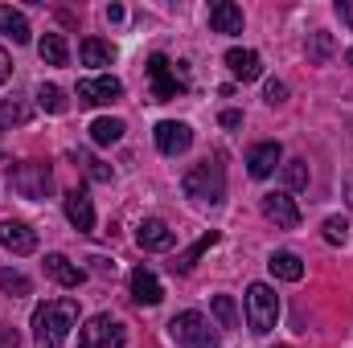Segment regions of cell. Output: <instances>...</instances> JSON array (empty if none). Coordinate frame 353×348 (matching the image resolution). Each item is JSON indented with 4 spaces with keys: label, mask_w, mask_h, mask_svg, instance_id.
Listing matches in <instances>:
<instances>
[{
    "label": "cell",
    "mask_w": 353,
    "mask_h": 348,
    "mask_svg": "<svg viewBox=\"0 0 353 348\" xmlns=\"http://www.w3.org/2000/svg\"><path fill=\"white\" fill-rule=\"evenodd\" d=\"M123 94V83L115 74H99V78H83L79 83V102L83 107H107Z\"/></svg>",
    "instance_id": "ba28073f"
},
{
    "label": "cell",
    "mask_w": 353,
    "mask_h": 348,
    "mask_svg": "<svg viewBox=\"0 0 353 348\" xmlns=\"http://www.w3.org/2000/svg\"><path fill=\"white\" fill-rule=\"evenodd\" d=\"M148 83H152V98H157V102H169V98H176L181 90L189 87L185 70H176L165 54H152V58H148Z\"/></svg>",
    "instance_id": "8992f818"
},
{
    "label": "cell",
    "mask_w": 353,
    "mask_h": 348,
    "mask_svg": "<svg viewBox=\"0 0 353 348\" xmlns=\"http://www.w3.org/2000/svg\"><path fill=\"white\" fill-rule=\"evenodd\" d=\"M29 102L25 98H4L0 102V127H21V123H29Z\"/></svg>",
    "instance_id": "603a6c76"
},
{
    "label": "cell",
    "mask_w": 353,
    "mask_h": 348,
    "mask_svg": "<svg viewBox=\"0 0 353 348\" xmlns=\"http://www.w3.org/2000/svg\"><path fill=\"white\" fill-rule=\"evenodd\" d=\"M79 348H123V324L115 316H90L79 332Z\"/></svg>",
    "instance_id": "52a82bcc"
},
{
    "label": "cell",
    "mask_w": 353,
    "mask_h": 348,
    "mask_svg": "<svg viewBox=\"0 0 353 348\" xmlns=\"http://www.w3.org/2000/svg\"><path fill=\"white\" fill-rule=\"evenodd\" d=\"M279 160H283V148H279L275 140H267V144H255V148L247 152V173L255 176V180H267V176L279 168Z\"/></svg>",
    "instance_id": "7c38bea8"
},
{
    "label": "cell",
    "mask_w": 353,
    "mask_h": 348,
    "mask_svg": "<svg viewBox=\"0 0 353 348\" xmlns=\"http://www.w3.org/2000/svg\"><path fill=\"white\" fill-rule=\"evenodd\" d=\"M214 242H218V230H210V234H205V238H201V242H197L193 250H185V254H181V259L173 262V270H181V274H189V270H193V262L201 259V254H205V250H210Z\"/></svg>",
    "instance_id": "484cf974"
},
{
    "label": "cell",
    "mask_w": 353,
    "mask_h": 348,
    "mask_svg": "<svg viewBox=\"0 0 353 348\" xmlns=\"http://www.w3.org/2000/svg\"><path fill=\"white\" fill-rule=\"evenodd\" d=\"M181 188H185V197H189L193 205L214 209V205L226 201V168H222L218 160H201V164H193V168L185 173Z\"/></svg>",
    "instance_id": "7a4b0ae2"
},
{
    "label": "cell",
    "mask_w": 353,
    "mask_h": 348,
    "mask_svg": "<svg viewBox=\"0 0 353 348\" xmlns=\"http://www.w3.org/2000/svg\"><path fill=\"white\" fill-rule=\"evenodd\" d=\"M132 299L144 303V307H157V303L165 299V287H161V279H157L148 266H136V270H132Z\"/></svg>",
    "instance_id": "4fadbf2b"
},
{
    "label": "cell",
    "mask_w": 353,
    "mask_h": 348,
    "mask_svg": "<svg viewBox=\"0 0 353 348\" xmlns=\"http://www.w3.org/2000/svg\"><path fill=\"white\" fill-rule=\"evenodd\" d=\"M243 303H247V328H251L255 336H267V332L275 328V320H279V295H275L267 283H251Z\"/></svg>",
    "instance_id": "3957f363"
},
{
    "label": "cell",
    "mask_w": 353,
    "mask_h": 348,
    "mask_svg": "<svg viewBox=\"0 0 353 348\" xmlns=\"http://www.w3.org/2000/svg\"><path fill=\"white\" fill-rule=\"evenodd\" d=\"M157 148L165 152V156H181V152H189V144H193V127L189 123H176V119H165V123H157Z\"/></svg>",
    "instance_id": "9c48e42d"
},
{
    "label": "cell",
    "mask_w": 353,
    "mask_h": 348,
    "mask_svg": "<svg viewBox=\"0 0 353 348\" xmlns=\"http://www.w3.org/2000/svg\"><path fill=\"white\" fill-rule=\"evenodd\" d=\"M123 131H128V127H123V119H94V123H90V140H94L99 148L119 144V140H123Z\"/></svg>",
    "instance_id": "44dd1931"
},
{
    "label": "cell",
    "mask_w": 353,
    "mask_h": 348,
    "mask_svg": "<svg viewBox=\"0 0 353 348\" xmlns=\"http://www.w3.org/2000/svg\"><path fill=\"white\" fill-rule=\"evenodd\" d=\"M275 348H288V345H275Z\"/></svg>",
    "instance_id": "f35d334b"
},
{
    "label": "cell",
    "mask_w": 353,
    "mask_h": 348,
    "mask_svg": "<svg viewBox=\"0 0 353 348\" xmlns=\"http://www.w3.org/2000/svg\"><path fill=\"white\" fill-rule=\"evenodd\" d=\"M345 238H350V226H345L341 217H329V221H325V242H333V246H345Z\"/></svg>",
    "instance_id": "4dcf8cb0"
},
{
    "label": "cell",
    "mask_w": 353,
    "mask_h": 348,
    "mask_svg": "<svg viewBox=\"0 0 353 348\" xmlns=\"http://www.w3.org/2000/svg\"><path fill=\"white\" fill-rule=\"evenodd\" d=\"M263 217L275 221V230H296L300 226V209L288 193H267L263 197Z\"/></svg>",
    "instance_id": "30bf717a"
},
{
    "label": "cell",
    "mask_w": 353,
    "mask_h": 348,
    "mask_svg": "<svg viewBox=\"0 0 353 348\" xmlns=\"http://www.w3.org/2000/svg\"><path fill=\"white\" fill-rule=\"evenodd\" d=\"M79 54H83V66H94V70H99V66H111V62H115V50H111L107 41H99V37H87Z\"/></svg>",
    "instance_id": "7402d4cb"
},
{
    "label": "cell",
    "mask_w": 353,
    "mask_h": 348,
    "mask_svg": "<svg viewBox=\"0 0 353 348\" xmlns=\"http://www.w3.org/2000/svg\"><path fill=\"white\" fill-rule=\"evenodd\" d=\"M345 193H350V209H353V173H350V180H345Z\"/></svg>",
    "instance_id": "74e56055"
},
{
    "label": "cell",
    "mask_w": 353,
    "mask_h": 348,
    "mask_svg": "<svg viewBox=\"0 0 353 348\" xmlns=\"http://www.w3.org/2000/svg\"><path fill=\"white\" fill-rule=\"evenodd\" d=\"M214 316H218L222 328H239V307H234L230 295H214Z\"/></svg>",
    "instance_id": "f1b7e54d"
},
{
    "label": "cell",
    "mask_w": 353,
    "mask_h": 348,
    "mask_svg": "<svg viewBox=\"0 0 353 348\" xmlns=\"http://www.w3.org/2000/svg\"><path fill=\"white\" fill-rule=\"evenodd\" d=\"M263 98H267V107H279V102H283V98H288V87H283V83H275V78H271V83H267V87H263Z\"/></svg>",
    "instance_id": "d6a6232c"
},
{
    "label": "cell",
    "mask_w": 353,
    "mask_h": 348,
    "mask_svg": "<svg viewBox=\"0 0 353 348\" xmlns=\"http://www.w3.org/2000/svg\"><path fill=\"white\" fill-rule=\"evenodd\" d=\"M37 107H41V111H50V115H62L70 102H66L62 87H54V83H41V87H37Z\"/></svg>",
    "instance_id": "d4e9b609"
},
{
    "label": "cell",
    "mask_w": 353,
    "mask_h": 348,
    "mask_svg": "<svg viewBox=\"0 0 353 348\" xmlns=\"http://www.w3.org/2000/svg\"><path fill=\"white\" fill-rule=\"evenodd\" d=\"M0 33H8L17 45H25L33 33H29V21H25V12L21 8H12V4H0Z\"/></svg>",
    "instance_id": "ffe728a7"
},
{
    "label": "cell",
    "mask_w": 353,
    "mask_h": 348,
    "mask_svg": "<svg viewBox=\"0 0 353 348\" xmlns=\"http://www.w3.org/2000/svg\"><path fill=\"white\" fill-rule=\"evenodd\" d=\"M90 262H94V270H99V274H107V270L115 274V262H107V259H90Z\"/></svg>",
    "instance_id": "8d00e7d4"
},
{
    "label": "cell",
    "mask_w": 353,
    "mask_h": 348,
    "mask_svg": "<svg viewBox=\"0 0 353 348\" xmlns=\"http://www.w3.org/2000/svg\"><path fill=\"white\" fill-rule=\"evenodd\" d=\"M333 54V41H329V33H316L312 37V62H325Z\"/></svg>",
    "instance_id": "1f68e13d"
},
{
    "label": "cell",
    "mask_w": 353,
    "mask_h": 348,
    "mask_svg": "<svg viewBox=\"0 0 353 348\" xmlns=\"http://www.w3.org/2000/svg\"><path fill=\"white\" fill-rule=\"evenodd\" d=\"M70 160H74V164H83V168H87V176H90V180H99V184H107V180H111V168H107L103 160L87 156V152H70Z\"/></svg>",
    "instance_id": "83f0119b"
},
{
    "label": "cell",
    "mask_w": 353,
    "mask_h": 348,
    "mask_svg": "<svg viewBox=\"0 0 353 348\" xmlns=\"http://www.w3.org/2000/svg\"><path fill=\"white\" fill-rule=\"evenodd\" d=\"M283 184H288L292 193L308 188V164H304V160H288V164H283Z\"/></svg>",
    "instance_id": "f546056e"
},
{
    "label": "cell",
    "mask_w": 353,
    "mask_h": 348,
    "mask_svg": "<svg viewBox=\"0 0 353 348\" xmlns=\"http://www.w3.org/2000/svg\"><path fill=\"white\" fill-rule=\"evenodd\" d=\"M46 274L58 283V287H79L87 279V270L79 262H70L66 254H46Z\"/></svg>",
    "instance_id": "e0dca14e"
},
{
    "label": "cell",
    "mask_w": 353,
    "mask_h": 348,
    "mask_svg": "<svg viewBox=\"0 0 353 348\" xmlns=\"http://www.w3.org/2000/svg\"><path fill=\"white\" fill-rule=\"evenodd\" d=\"M337 17H341L345 25H353V0H337Z\"/></svg>",
    "instance_id": "836d02e7"
},
{
    "label": "cell",
    "mask_w": 353,
    "mask_h": 348,
    "mask_svg": "<svg viewBox=\"0 0 353 348\" xmlns=\"http://www.w3.org/2000/svg\"><path fill=\"white\" fill-rule=\"evenodd\" d=\"M0 246L12 254H33L37 250V234L25 221H0Z\"/></svg>",
    "instance_id": "5bb4252c"
},
{
    "label": "cell",
    "mask_w": 353,
    "mask_h": 348,
    "mask_svg": "<svg viewBox=\"0 0 353 348\" xmlns=\"http://www.w3.org/2000/svg\"><path fill=\"white\" fill-rule=\"evenodd\" d=\"M267 270H271L275 279H283V283H300V279H304V262L296 259L292 250H275V254L267 259Z\"/></svg>",
    "instance_id": "d6986e66"
},
{
    "label": "cell",
    "mask_w": 353,
    "mask_h": 348,
    "mask_svg": "<svg viewBox=\"0 0 353 348\" xmlns=\"http://www.w3.org/2000/svg\"><path fill=\"white\" fill-rule=\"evenodd\" d=\"M226 66H230V74H234L239 83H255V78L263 74V62H259L255 50H230V54H226Z\"/></svg>",
    "instance_id": "ac0fdd59"
},
{
    "label": "cell",
    "mask_w": 353,
    "mask_h": 348,
    "mask_svg": "<svg viewBox=\"0 0 353 348\" xmlns=\"http://www.w3.org/2000/svg\"><path fill=\"white\" fill-rule=\"evenodd\" d=\"M8 188H12L17 197H25V201H41V197L54 188V173H50V164H41V160H25V164H17V168L8 173Z\"/></svg>",
    "instance_id": "5b68a950"
},
{
    "label": "cell",
    "mask_w": 353,
    "mask_h": 348,
    "mask_svg": "<svg viewBox=\"0 0 353 348\" xmlns=\"http://www.w3.org/2000/svg\"><path fill=\"white\" fill-rule=\"evenodd\" d=\"M239 123H243L239 111H222V127H239Z\"/></svg>",
    "instance_id": "d590c367"
},
{
    "label": "cell",
    "mask_w": 353,
    "mask_h": 348,
    "mask_svg": "<svg viewBox=\"0 0 353 348\" xmlns=\"http://www.w3.org/2000/svg\"><path fill=\"white\" fill-rule=\"evenodd\" d=\"M8 74H12V62H8V54H4V50H0V87H4V83H8Z\"/></svg>",
    "instance_id": "e575fe53"
},
{
    "label": "cell",
    "mask_w": 353,
    "mask_h": 348,
    "mask_svg": "<svg viewBox=\"0 0 353 348\" xmlns=\"http://www.w3.org/2000/svg\"><path fill=\"white\" fill-rule=\"evenodd\" d=\"M62 209H66V217H70V226L79 234H94V205H90V197L83 188H70L62 197Z\"/></svg>",
    "instance_id": "8fae6325"
},
{
    "label": "cell",
    "mask_w": 353,
    "mask_h": 348,
    "mask_svg": "<svg viewBox=\"0 0 353 348\" xmlns=\"http://www.w3.org/2000/svg\"><path fill=\"white\" fill-rule=\"evenodd\" d=\"M210 29L214 33H243V8L230 0H214L210 4Z\"/></svg>",
    "instance_id": "2e32d148"
},
{
    "label": "cell",
    "mask_w": 353,
    "mask_h": 348,
    "mask_svg": "<svg viewBox=\"0 0 353 348\" xmlns=\"http://www.w3.org/2000/svg\"><path fill=\"white\" fill-rule=\"evenodd\" d=\"M136 242H140V250H169L176 242V234L169 230V221H161V217H148V221H140V230H136Z\"/></svg>",
    "instance_id": "9a60e30c"
},
{
    "label": "cell",
    "mask_w": 353,
    "mask_h": 348,
    "mask_svg": "<svg viewBox=\"0 0 353 348\" xmlns=\"http://www.w3.org/2000/svg\"><path fill=\"white\" fill-rule=\"evenodd\" d=\"M169 336H173L181 348H218V336H214V324L201 316V312H181L173 316V324H169Z\"/></svg>",
    "instance_id": "277c9868"
},
{
    "label": "cell",
    "mask_w": 353,
    "mask_h": 348,
    "mask_svg": "<svg viewBox=\"0 0 353 348\" xmlns=\"http://www.w3.org/2000/svg\"><path fill=\"white\" fill-rule=\"evenodd\" d=\"M37 54H41V62L62 66V62H66V41H62V33H46V37L37 41Z\"/></svg>",
    "instance_id": "cb8c5ba5"
},
{
    "label": "cell",
    "mask_w": 353,
    "mask_h": 348,
    "mask_svg": "<svg viewBox=\"0 0 353 348\" xmlns=\"http://www.w3.org/2000/svg\"><path fill=\"white\" fill-rule=\"evenodd\" d=\"M79 324V303L74 299H46L33 312V340L37 348H62L70 328Z\"/></svg>",
    "instance_id": "6da1fadb"
},
{
    "label": "cell",
    "mask_w": 353,
    "mask_h": 348,
    "mask_svg": "<svg viewBox=\"0 0 353 348\" xmlns=\"http://www.w3.org/2000/svg\"><path fill=\"white\" fill-rule=\"evenodd\" d=\"M0 291L12 295V299H21V295H29L33 287H29V279H25L21 270H0Z\"/></svg>",
    "instance_id": "4316f807"
}]
</instances>
